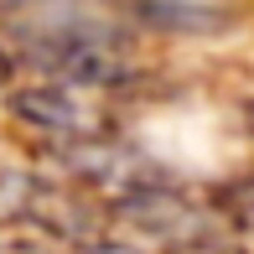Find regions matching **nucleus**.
Returning a JSON list of instances; mask_svg holds the SVG:
<instances>
[{
	"mask_svg": "<svg viewBox=\"0 0 254 254\" xmlns=\"http://www.w3.org/2000/svg\"><path fill=\"white\" fill-rule=\"evenodd\" d=\"M213 218H223L234 239L254 244V171L218 187V197H213Z\"/></svg>",
	"mask_w": 254,
	"mask_h": 254,
	"instance_id": "obj_1",
	"label": "nucleus"
},
{
	"mask_svg": "<svg viewBox=\"0 0 254 254\" xmlns=\"http://www.w3.org/2000/svg\"><path fill=\"white\" fill-rule=\"evenodd\" d=\"M182 254H249L244 244H234L228 234H218V239H207V244H192V249H182Z\"/></svg>",
	"mask_w": 254,
	"mask_h": 254,
	"instance_id": "obj_3",
	"label": "nucleus"
},
{
	"mask_svg": "<svg viewBox=\"0 0 254 254\" xmlns=\"http://www.w3.org/2000/svg\"><path fill=\"white\" fill-rule=\"evenodd\" d=\"M10 78H16V63H10V52L0 47V88H10Z\"/></svg>",
	"mask_w": 254,
	"mask_h": 254,
	"instance_id": "obj_4",
	"label": "nucleus"
},
{
	"mask_svg": "<svg viewBox=\"0 0 254 254\" xmlns=\"http://www.w3.org/2000/svg\"><path fill=\"white\" fill-rule=\"evenodd\" d=\"M249 130H254V104H249Z\"/></svg>",
	"mask_w": 254,
	"mask_h": 254,
	"instance_id": "obj_5",
	"label": "nucleus"
},
{
	"mask_svg": "<svg viewBox=\"0 0 254 254\" xmlns=\"http://www.w3.org/2000/svg\"><path fill=\"white\" fill-rule=\"evenodd\" d=\"M94 254H182V249H161V244H145V239H104Z\"/></svg>",
	"mask_w": 254,
	"mask_h": 254,
	"instance_id": "obj_2",
	"label": "nucleus"
}]
</instances>
